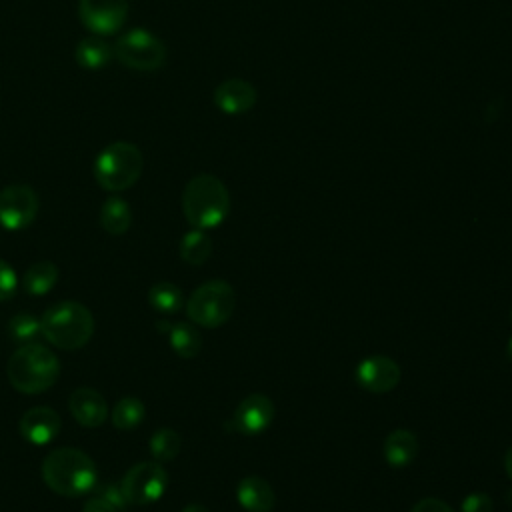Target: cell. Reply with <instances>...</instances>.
Instances as JSON below:
<instances>
[{
	"mask_svg": "<svg viewBox=\"0 0 512 512\" xmlns=\"http://www.w3.org/2000/svg\"><path fill=\"white\" fill-rule=\"evenodd\" d=\"M462 512H492V498L482 492L468 494L462 500Z\"/></svg>",
	"mask_w": 512,
	"mask_h": 512,
	"instance_id": "cell-28",
	"label": "cell"
},
{
	"mask_svg": "<svg viewBox=\"0 0 512 512\" xmlns=\"http://www.w3.org/2000/svg\"><path fill=\"white\" fill-rule=\"evenodd\" d=\"M166 334H168L170 348L180 358H194L202 348V336H200L196 324L176 322V324H170Z\"/></svg>",
	"mask_w": 512,
	"mask_h": 512,
	"instance_id": "cell-21",
	"label": "cell"
},
{
	"mask_svg": "<svg viewBox=\"0 0 512 512\" xmlns=\"http://www.w3.org/2000/svg\"><path fill=\"white\" fill-rule=\"evenodd\" d=\"M96 496H100V498H104L106 502L114 504L118 510H122V508L128 506V500H126V496H124L120 484H106L104 488H100V492H98Z\"/></svg>",
	"mask_w": 512,
	"mask_h": 512,
	"instance_id": "cell-29",
	"label": "cell"
},
{
	"mask_svg": "<svg viewBox=\"0 0 512 512\" xmlns=\"http://www.w3.org/2000/svg\"><path fill=\"white\" fill-rule=\"evenodd\" d=\"M128 0H78V18L96 36H112L128 18Z\"/></svg>",
	"mask_w": 512,
	"mask_h": 512,
	"instance_id": "cell-10",
	"label": "cell"
},
{
	"mask_svg": "<svg viewBox=\"0 0 512 512\" xmlns=\"http://www.w3.org/2000/svg\"><path fill=\"white\" fill-rule=\"evenodd\" d=\"M146 416V406L136 396L120 398L112 408V424L118 430H134L142 424Z\"/></svg>",
	"mask_w": 512,
	"mask_h": 512,
	"instance_id": "cell-23",
	"label": "cell"
},
{
	"mask_svg": "<svg viewBox=\"0 0 512 512\" xmlns=\"http://www.w3.org/2000/svg\"><path fill=\"white\" fill-rule=\"evenodd\" d=\"M8 334L12 340L20 344H30L36 342V338L42 334V324L40 318H36L30 312H20L10 318L8 322Z\"/></svg>",
	"mask_w": 512,
	"mask_h": 512,
	"instance_id": "cell-26",
	"label": "cell"
},
{
	"mask_svg": "<svg viewBox=\"0 0 512 512\" xmlns=\"http://www.w3.org/2000/svg\"><path fill=\"white\" fill-rule=\"evenodd\" d=\"M258 100L256 88L242 78H228L222 80L214 88V104L220 112L228 116H240L254 108Z\"/></svg>",
	"mask_w": 512,
	"mask_h": 512,
	"instance_id": "cell-14",
	"label": "cell"
},
{
	"mask_svg": "<svg viewBox=\"0 0 512 512\" xmlns=\"http://www.w3.org/2000/svg\"><path fill=\"white\" fill-rule=\"evenodd\" d=\"M274 420V404L264 394L246 396L234 410L232 428L246 436H256L264 432Z\"/></svg>",
	"mask_w": 512,
	"mask_h": 512,
	"instance_id": "cell-12",
	"label": "cell"
},
{
	"mask_svg": "<svg viewBox=\"0 0 512 512\" xmlns=\"http://www.w3.org/2000/svg\"><path fill=\"white\" fill-rule=\"evenodd\" d=\"M74 58L78 62V66L86 68V70H102L106 68L112 58H114V50L112 44H108L104 40V36H84L74 50Z\"/></svg>",
	"mask_w": 512,
	"mask_h": 512,
	"instance_id": "cell-17",
	"label": "cell"
},
{
	"mask_svg": "<svg viewBox=\"0 0 512 512\" xmlns=\"http://www.w3.org/2000/svg\"><path fill=\"white\" fill-rule=\"evenodd\" d=\"M238 504L248 512H270L276 504L274 488L260 476H246L236 488Z\"/></svg>",
	"mask_w": 512,
	"mask_h": 512,
	"instance_id": "cell-16",
	"label": "cell"
},
{
	"mask_svg": "<svg viewBox=\"0 0 512 512\" xmlns=\"http://www.w3.org/2000/svg\"><path fill=\"white\" fill-rule=\"evenodd\" d=\"M6 376L14 390L22 394H40L56 384L60 376V360L44 344H20L8 358Z\"/></svg>",
	"mask_w": 512,
	"mask_h": 512,
	"instance_id": "cell-2",
	"label": "cell"
},
{
	"mask_svg": "<svg viewBox=\"0 0 512 512\" xmlns=\"http://www.w3.org/2000/svg\"><path fill=\"white\" fill-rule=\"evenodd\" d=\"M358 384L372 394H386L400 382V366L382 354L368 356L356 366Z\"/></svg>",
	"mask_w": 512,
	"mask_h": 512,
	"instance_id": "cell-11",
	"label": "cell"
},
{
	"mask_svg": "<svg viewBox=\"0 0 512 512\" xmlns=\"http://www.w3.org/2000/svg\"><path fill=\"white\" fill-rule=\"evenodd\" d=\"M506 352H508V356H510V360H512V340H510V344H508V348H506Z\"/></svg>",
	"mask_w": 512,
	"mask_h": 512,
	"instance_id": "cell-34",
	"label": "cell"
},
{
	"mask_svg": "<svg viewBox=\"0 0 512 512\" xmlns=\"http://www.w3.org/2000/svg\"><path fill=\"white\" fill-rule=\"evenodd\" d=\"M56 282H58V266L50 260H40L26 270L22 278V288L30 296H44L56 286Z\"/></svg>",
	"mask_w": 512,
	"mask_h": 512,
	"instance_id": "cell-20",
	"label": "cell"
},
{
	"mask_svg": "<svg viewBox=\"0 0 512 512\" xmlns=\"http://www.w3.org/2000/svg\"><path fill=\"white\" fill-rule=\"evenodd\" d=\"M410 512H454L450 508V504H446L444 500H438V498H422L420 502H416L412 506Z\"/></svg>",
	"mask_w": 512,
	"mask_h": 512,
	"instance_id": "cell-30",
	"label": "cell"
},
{
	"mask_svg": "<svg viewBox=\"0 0 512 512\" xmlns=\"http://www.w3.org/2000/svg\"><path fill=\"white\" fill-rule=\"evenodd\" d=\"M144 170V156L140 148L126 140L110 142L94 158V178L106 192H122L134 186Z\"/></svg>",
	"mask_w": 512,
	"mask_h": 512,
	"instance_id": "cell-5",
	"label": "cell"
},
{
	"mask_svg": "<svg viewBox=\"0 0 512 512\" xmlns=\"http://www.w3.org/2000/svg\"><path fill=\"white\" fill-rule=\"evenodd\" d=\"M40 200L28 184H8L0 190V226L12 232L28 228L38 214Z\"/></svg>",
	"mask_w": 512,
	"mask_h": 512,
	"instance_id": "cell-9",
	"label": "cell"
},
{
	"mask_svg": "<svg viewBox=\"0 0 512 512\" xmlns=\"http://www.w3.org/2000/svg\"><path fill=\"white\" fill-rule=\"evenodd\" d=\"M504 468H506V474H508L510 480H512V446L508 448V452H506V456H504Z\"/></svg>",
	"mask_w": 512,
	"mask_h": 512,
	"instance_id": "cell-33",
	"label": "cell"
},
{
	"mask_svg": "<svg viewBox=\"0 0 512 512\" xmlns=\"http://www.w3.org/2000/svg\"><path fill=\"white\" fill-rule=\"evenodd\" d=\"M148 302L150 306L160 314H174L182 308L184 296L182 290L172 282H156L148 290Z\"/></svg>",
	"mask_w": 512,
	"mask_h": 512,
	"instance_id": "cell-24",
	"label": "cell"
},
{
	"mask_svg": "<svg viewBox=\"0 0 512 512\" xmlns=\"http://www.w3.org/2000/svg\"><path fill=\"white\" fill-rule=\"evenodd\" d=\"M132 224V208L130 204L120 198V196H110L104 200L102 208H100V226L112 234V236H120L124 232H128Z\"/></svg>",
	"mask_w": 512,
	"mask_h": 512,
	"instance_id": "cell-19",
	"label": "cell"
},
{
	"mask_svg": "<svg viewBox=\"0 0 512 512\" xmlns=\"http://www.w3.org/2000/svg\"><path fill=\"white\" fill-rule=\"evenodd\" d=\"M40 324L42 336L60 350H78L86 346L94 334L92 312L76 300L52 304L42 314Z\"/></svg>",
	"mask_w": 512,
	"mask_h": 512,
	"instance_id": "cell-4",
	"label": "cell"
},
{
	"mask_svg": "<svg viewBox=\"0 0 512 512\" xmlns=\"http://www.w3.org/2000/svg\"><path fill=\"white\" fill-rule=\"evenodd\" d=\"M68 408L72 418L84 428H98L108 418V402L106 398L88 386L76 388L68 398Z\"/></svg>",
	"mask_w": 512,
	"mask_h": 512,
	"instance_id": "cell-15",
	"label": "cell"
},
{
	"mask_svg": "<svg viewBox=\"0 0 512 512\" xmlns=\"http://www.w3.org/2000/svg\"><path fill=\"white\" fill-rule=\"evenodd\" d=\"M112 50L122 66L138 72H154L162 68L168 56L166 44L146 28H130L122 32L114 40Z\"/></svg>",
	"mask_w": 512,
	"mask_h": 512,
	"instance_id": "cell-7",
	"label": "cell"
},
{
	"mask_svg": "<svg viewBox=\"0 0 512 512\" xmlns=\"http://www.w3.org/2000/svg\"><path fill=\"white\" fill-rule=\"evenodd\" d=\"M82 512H120V510H118L114 504L106 502L104 498L94 496V498H90V500L84 504Z\"/></svg>",
	"mask_w": 512,
	"mask_h": 512,
	"instance_id": "cell-31",
	"label": "cell"
},
{
	"mask_svg": "<svg viewBox=\"0 0 512 512\" xmlns=\"http://www.w3.org/2000/svg\"><path fill=\"white\" fill-rule=\"evenodd\" d=\"M182 212L192 228L208 230L224 222L230 212V194L214 174H196L182 192Z\"/></svg>",
	"mask_w": 512,
	"mask_h": 512,
	"instance_id": "cell-3",
	"label": "cell"
},
{
	"mask_svg": "<svg viewBox=\"0 0 512 512\" xmlns=\"http://www.w3.org/2000/svg\"><path fill=\"white\" fill-rule=\"evenodd\" d=\"M212 254V238L206 230L192 228L180 240V258L190 266H202Z\"/></svg>",
	"mask_w": 512,
	"mask_h": 512,
	"instance_id": "cell-22",
	"label": "cell"
},
{
	"mask_svg": "<svg viewBox=\"0 0 512 512\" xmlns=\"http://www.w3.org/2000/svg\"><path fill=\"white\" fill-rule=\"evenodd\" d=\"M40 472L44 484L52 492L68 498L92 492L98 482L94 460L86 452L70 446L48 452V456L42 460Z\"/></svg>",
	"mask_w": 512,
	"mask_h": 512,
	"instance_id": "cell-1",
	"label": "cell"
},
{
	"mask_svg": "<svg viewBox=\"0 0 512 512\" xmlns=\"http://www.w3.org/2000/svg\"><path fill=\"white\" fill-rule=\"evenodd\" d=\"M16 286H18V276L14 268L6 260H0V302L10 300L16 292Z\"/></svg>",
	"mask_w": 512,
	"mask_h": 512,
	"instance_id": "cell-27",
	"label": "cell"
},
{
	"mask_svg": "<svg viewBox=\"0 0 512 512\" xmlns=\"http://www.w3.org/2000/svg\"><path fill=\"white\" fill-rule=\"evenodd\" d=\"M182 512H210L206 506H202V504H198V502H192V504H186L184 508H182Z\"/></svg>",
	"mask_w": 512,
	"mask_h": 512,
	"instance_id": "cell-32",
	"label": "cell"
},
{
	"mask_svg": "<svg viewBox=\"0 0 512 512\" xmlns=\"http://www.w3.org/2000/svg\"><path fill=\"white\" fill-rule=\"evenodd\" d=\"M418 454V438L410 430H394L384 440V458L390 466H408Z\"/></svg>",
	"mask_w": 512,
	"mask_h": 512,
	"instance_id": "cell-18",
	"label": "cell"
},
{
	"mask_svg": "<svg viewBox=\"0 0 512 512\" xmlns=\"http://www.w3.org/2000/svg\"><path fill=\"white\" fill-rule=\"evenodd\" d=\"M18 428L26 442L34 446H46L60 434L62 420L54 408L34 406L22 414Z\"/></svg>",
	"mask_w": 512,
	"mask_h": 512,
	"instance_id": "cell-13",
	"label": "cell"
},
{
	"mask_svg": "<svg viewBox=\"0 0 512 512\" xmlns=\"http://www.w3.org/2000/svg\"><path fill=\"white\" fill-rule=\"evenodd\" d=\"M120 488L134 506H148L160 500L168 488V474L156 460L138 462L120 480Z\"/></svg>",
	"mask_w": 512,
	"mask_h": 512,
	"instance_id": "cell-8",
	"label": "cell"
},
{
	"mask_svg": "<svg viewBox=\"0 0 512 512\" xmlns=\"http://www.w3.org/2000/svg\"><path fill=\"white\" fill-rule=\"evenodd\" d=\"M236 294L226 280H208L200 284L186 300V316L202 328L222 326L234 312Z\"/></svg>",
	"mask_w": 512,
	"mask_h": 512,
	"instance_id": "cell-6",
	"label": "cell"
},
{
	"mask_svg": "<svg viewBox=\"0 0 512 512\" xmlns=\"http://www.w3.org/2000/svg\"><path fill=\"white\" fill-rule=\"evenodd\" d=\"M180 434L172 428H160L150 436V454L156 462H170L180 454Z\"/></svg>",
	"mask_w": 512,
	"mask_h": 512,
	"instance_id": "cell-25",
	"label": "cell"
}]
</instances>
